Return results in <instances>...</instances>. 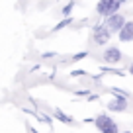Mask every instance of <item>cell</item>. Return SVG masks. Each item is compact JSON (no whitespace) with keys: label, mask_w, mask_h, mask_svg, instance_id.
I'll list each match as a JSON object with an SVG mask.
<instances>
[{"label":"cell","mask_w":133,"mask_h":133,"mask_svg":"<svg viewBox=\"0 0 133 133\" xmlns=\"http://www.w3.org/2000/svg\"><path fill=\"white\" fill-rule=\"evenodd\" d=\"M123 6L121 0H100L96 4V12L100 14L102 18H110L114 14H117V10Z\"/></svg>","instance_id":"obj_1"},{"label":"cell","mask_w":133,"mask_h":133,"mask_svg":"<svg viewBox=\"0 0 133 133\" xmlns=\"http://www.w3.org/2000/svg\"><path fill=\"white\" fill-rule=\"evenodd\" d=\"M94 123H96V129H98L100 133H119V131H117V123L110 116H106V114L96 116Z\"/></svg>","instance_id":"obj_2"},{"label":"cell","mask_w":133,"mask_h":133,"mask_svg":"<svg viewBox=\"0 0 133 133\" xmlns=\"http://www.w3.org/2000/svg\"><path fill=\"white\" fill-rule=\"evenodd\" d=\"M92 35H94L96 45H106V43L110 41V37H112V33L108 31V28H106L104 24L94 25V29H92Z\"/></svg>","instance_id":"obj_3"},{"label":"cell","mask_w":133,"mask_h":133,"mask_svg":"<svg viewBox=\"0 0 133 133\" xmlns=\"http://www.w3.org/2000/svg\"><path fill=\"white\" fill-rule=\"evenodd\" d=\"M106 28H108V31L110 33H114V31H117L119 33V29L125 25V18L121 16V14H114V16H110L108 20H106Z\"/></svg>","instance_id":"obj_4"},{"label":"cell","mask_w":133,"mask_h":133,"mask_svg":"<svg viewBox=\"0 0 133 133\" xmlns=\"http://www.w3.org/2000/svg\"><path fill=\"white\" fill-rule=\"evenodd\" d=\"M121 61V51L117 49V47H108V49L104 51V63H108V65H117V63Z\"/></svg>","instance_id":"obj_5"},{"label":"cell","mask_w":133,"mask_h":133,"mask_svg":"<svg viewBox=\"0 0 133 133\" xmlns=\"http://www.w3.org/2000/svg\"><path fill=\"white\" fill-rule=\"evenodd\" d=\"M119 41L127 43V41H133V22H125V25L119 29Z\"/></svg>","instance_id":"obj_6"},{"label":"cell","mask_w":133,"mask_h":133,"mask_svg":"<svg viewBox=\"0 0 133 133\" xmlns=\"http://www.w3.org/2000/svg\"><path fill=\"white\" fill-rule=\"evenodd\" d=\"M108 110H110V112H125V110H127V100L116 96V98L108 104Z\"/></svg>","instance_id":"obj_7"},{"label":"cell","mask_w":133,"mask_h":133,"mask_svg":"<svg viewBox=\"0 0 133 133\" xmlns=\"http://www.w3.org/2000/svg\"><path fill=\"white\" fill-rule=\"evenodd\" d=\"M53 116H55V117H57V119H59V121H63V123H69V125H71V123H72V117H69V116H66V114H65V112H63V110H59V108H55V112H53Z\"/></svg>","instance_id":"obj_8"},{"label":"cell","mask_w":133,"mask_h":133,"mask_svg":"<svg viewBox=\"0 0 133 133\" xmlns=\"http://www.w3.org/2000/svg\"><path fill=\"white\" fill-rule=\"evenodd\" d=\"M72 24V20H71V18H65V20H63V22H59V24L57 25H55V31H59V29H63V28H66V25H71Z\"/></svg>","instance_id":"obj_9"},{"label":"cell","mask_w":133,"mask_h":133,"mask_svg":"<svg viewBox=\"0 0 133 133\" xmlns=\"http://www.w3.org/2000/svg\"><path fill=\"white\" fill-rule=\"evenodd\" d=\"M72 8H75V2H69V4H66L65 8H63V16H65V18H71Z\"/></svg>","instance_id":"obj_10"},{"label":"cell","mask_w":133,"mask_h":133,"mask_svg":"<svg viewBox=\"0 0 133 133\" xmlns=\"http://www.w3.org/2000/svg\"><path fill=\"white\" fill-rule=\"evenodd\" d=\"M86 51H82V53H76V55H72V61H80V59H84V57H86Z\"/></svg>","instance_id":"obj_11"},{"label":"cell","mask_w":133,"mask_h":133,"mask_svg":"<svg viewBox=\"0 0 133 133\" xmlns=\"http://www.w3.org/2000/svg\"><path fill=\"white\" fill-rule=\"evenodd\" d=\"M129 72H131V75H133V63H131V65H129Z\"/></svg>","instance_id":"obj_12"},{"label":"cell","mask_w":133,"mask_h":133,"mask_svg":"<svg viewBox=\"0 0 133 133\" xmlns=\"http://www.w3.org/2000/svg\"><path fill=\"white\" fill-rule=\"evenodd\" d=\"M121 133H131V131H121Z\"/></svg>","instance_id":"obj_13"}]
</instances>
